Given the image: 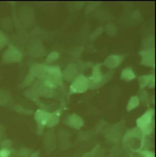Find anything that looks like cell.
<instances>
[{
	"label": "cell",
	"mask_w": 156,
	"mask_h": 157,
	"mask_svg": "<svg viewBox=\"0 0 156 157\" xmlns=\"http://www.w3.org/2000/svg\"><path fill=\"white\" fill-rule=\"evenodd\" d=\"M62 71L58 66L48 67L46 77L42 81V84L51 89L63 84Z\"/></svg>",
	"instance_id": "1"
},
{
	"label": "cell",
	"mask_w": 156,
	"mask_h": 157,
	"mask_svg": "<svg viewBox=\"0 0 156 157\" xmlns=\"http://www.w3.org/2000/svg\"><path fill=\"white\" fill-rule=\"evenodd\" d=\"M101 64H98L93 67L91 75L88 78L90 84V88H96L101 87L111 78L112 74L108 73L105 75L102 74L101 70Z\"/></svg>",
	"instance_id": "2"
},
{
	"label": "cell",
	"mask_w": 156,
	"mask_h": 157,
	"mask_svg": "<svg viewBox=\"0 0 156 157\" xmlns=\"http://www.w3.org/2000/svg\"><path fill=\"white\" fill-rule=\"evenodd\" d=\"M154 114V110L150 109L136 121L137 127L142 132L143 135L147 136L150 135L153 131V119Z\"/></svg>",
	"instance_id": "3"
},
{
	"label": "cell",
	"mask_w": 156,
	"mask_h": 157,
	"mask_svg": "<svg viewBox=\"0 0 156 157\" xmlns=\"http://www.w3.org/2000/svg\"><path fill=\"white\" fill-rule=\"evenodd\" d=\"M90 88L88 78L84 75L80 74L73 80L70 87V94H82Z\"/></svg>",
	"instance_id": "4"
},
{
	"label": "cell",
	"mask_w": 156,
	"mask_h": 157,
	"mask_svg": "<svg viewBox=\"0 0 156 157\" xmlns=\"http://www.w3.org/2000/svg\"><path fill=\"white\" fill-rule=\"evenodd\" d=\"M52 116L53 113H48L42 109H38L36 111L35 113L34 119L37 123L38 128L39 130H42L45 127H49Z\"/></svg>",
	"instance_id": "5"
},
{
	"label": "cell",
	"mask_w": 156,
	"mask_h": 157,
	"mask_svg": "<svg viewBox=\"0 0 156 157\" xmlns=\"http://www.w3.org/2000/svg\"><path fill=\"white\" fill-rule=\"evenodd\" d=\"M4 55V58L7 63H18L23 58L21 53L13 46H9Z\"/></svg>",
	"instance_id": "6"
},
{
	"label": "cell",
	"mask_w": 156,
	"mask_h": 157,
	"mask_svg": "<svg viewBox=\"0 0 156 157\" xmlns=\"http://www.w3.org/2000/svg\"><path fill=\"white\" fill-rule=\"evenodd\" d=\"M142 57L141 64L146 67H154V50L152 48L143 50L140 52Z\"/></svg>",
	"instance_id": "7"
},
{
	"label": "cell",
	"mask_w": 156,
	"mask_h": 157,
	"mask_svg": "<svg viewBox=\"0 0 156 157\" xmlns=\"http://www.w3.org/2000/svg\"><path fill=\"white\" fill-rule=\"evenodd\" d=\"M79 69L75 64H70L68 65L62 72L63 80L67 82H72L73 80L78 75Z\"/></svg>",
	"instance_id": "8"
},
{
	"label": "cell",
	"mask_w": 156,
	"mask_h": 157,
	"mask_svg": "<svg viewBox=\"0 0 156 157\" xmlns=\"http://www.w3.org/2000/svg\"><path fill=\"white\" fill-rule=\"evenodd\" d=\"M48 68V66L44 64H34L32 66H31L30 69V74L32 75L34 78L35 77L43 81L46 77Z\"/></svg>",
	"instance_id": "9"
},
{
	"label": "cell",
	"mask_w": 156,
	"mask_h": 157,
	"mask_svg": "<svg viewBox=\"0 0 156 157\" xmlns=\"http://www.w3.org/2000/svg\"><path fill=\"white\" fill-rule=\"evenodd\" d=\"M123 56L121 55H112L107 57L103 63V65L109 70L117 68L123 61Z\"/></svg>",
	"instance_id": "10"
},
{
	"label": "cell",
	"mask_w": 156,
	"mask_h": 157,
	"mask_svg": "<svg viewBox=\"0 0 156 157\" xmlns=\"http://www.w3.org/2000/svg\"><path fill=\"white\" fill-rule=\"evenodd\" d=\"M65 124L73 128L79 130L84 125V121L76 114H72L68 117L65 121Z\"/></svg>",
	"instance_id": "11"
},
{
	"label": "cell",
	"mask_w": 156,
	"mask_h": 157,
	"mask_svg": "<svg viewBox=\"0 0 156 157\" xmlns=\"http://www.w3.org/2000/svg\"><path fill=\"white\" fill-rule=\"evenodd\" d=\"M120 78L126 81H130L136 78V75L131 67L124 68L121 72Z\"/></svg>",
	"instance_id": "12"
},
{
	"label": "cell",
	"mask_w": 156,
	"mask_h": 157,
	"mask_svg": "<svg viewBox=\"0 0 156 157\" xmlns=\"http://www.w3.org/2000/svg\"><path fill=\"white\" fill-rule=\"evenodd\" d=\"M154 78V75H144L139 77V82L140 89H143L148 87L151 80Z\"/></svg>",
	"instance_id": "13"
},
{
	"label": "cell",
	"mask_w": 156,
	"mask_h": 157,
	"mask_svg": "<svg viewBox=\"0 0 156 157\" xmlns=\"http://www.w3.org/2000/svg\"><path fill=\"white\" fill-rule=\"evenodd\" d=\"M37 90L38 92V94L41 95L42 97L46 98H51L53 97V90L45 86L42 83L37 87Z\"/></svg>",
	"instance_id": "14"
},
{
	"label": "cell",
	"mask_w": 156,
	"mask_h": 157,
	"mask_svg": "<svg viewBox=\"0 0 156 157\" xmlns=\"http://www.w3.org/2000/svg\"><path fill=\"white\" fill-rule=\"evenodd\" d=\"M140 99L139 97L137 95L135 96H132L130 98L129 100L128 101V105H127V107H126V109L128 111H131L133 109H134L135 108H136L137 107H138L140 105Z\"/></svg>",
	"instance_id": "15"
},
{
	"label": "cell",
	"mask_w": 156,
	"mask_h": 157,
	"mask_svg": "<svg viewBox=\"0 0 156 157\" xmlns=\"http://www.w3.org/2000/svg\"><path fill=\"white\" fill-rule=\"evenodd\" d=\"M59 58V54L58 52H53L50 53L46 57L45 62L46 64H51L58 59Z\"/></svg>",
	"instance_id": "16"
},
{
	"label": "cell",
	"mask_w": 156,
	"mask_h": 157,
	"mask_svg": "<svg viewBox=\"0 0 156 157\" xmlns=\"http://www.w3.org/2000/svg\"><path fill=\"white\" fill-rule=\"evenodd\" d=\"M10 155V151L8 149H1L0 150V157H9Z\"/></svg>",
	"instance_id": "17"
},
{
	"label": "cell",
	"mask_w": 156,
	"mask_h": 157,
	"mask_svg": "<svg viewBox=\"0 0 156 157\" xmlns=\"http://www.w3.org/2000/svg\"><path fill=\"white\" fill-rule=\"evenodd\" d=\"M2 40H7V39L6 37V36L4 35L3 33H2L0 31V48H3L6 45V44L7 43V42H6V41H1Z\"/></svg>",
	"instance_id": "18"
},
{
	"label": "cell",
	"mask_w": 156,
	"mask_h": 157,
	"mask_svg": "<svg viewBox=\"0 0 156 157\" xmlns=\"http://www.w3.org/2000/svg\"><path fill=\"white\" fill-rule=\"evenodd\" d=\"M11 146V142L9 140H6L1 142V149H8Z\"/></svg>",
	"instance_id": "19"
},
{
	"label": "cell",
	"mask_w": 156,
	"mask_h": 157,
	"mask_svg": "<svg viewBox=\"0 0 156 157\" xmlns=\"http://www.w3.org/2000/svg\"><path fill=\"white\" fill-rule=\"evenodd\" d=\"M140 155L143 157H154V154L149 151H142L140 152Z\"/></svg>",
	"instance_id": "20"
},
{
	"label": "cell",
	"mask_w": 156,
	"mask_h": 157,
	"mask_svg": "<svg viewBox=\"0 0 156 157\" xmlns=\"http://www.w3.org/2000/svg\"><path fill=\"white\" fill-rule=\"evenodd\" d=\"M140 99V100L142 101H147V100H148V94L143 90L141 93H140V98H139Z\"/></svg>",
	"instance_id": "21"
},
{
	"label": "cell",
	"mask_w": 156,
	"mask_h": 157,
	"mask_svg": "<svg viewBox=\"0 0 156 157\" xmlns=\"http://www.w3.org/2000/svg\"><path fill=\"white\" fill-rule=\"evenodd\" d=\"M28 155H29V150L26 149H21L20 151V157H27Z\"/></svg>",
	"instance_id": "22"
},
{
	"label": "cell",
	"mask_w": 156,
	"mask_h": 157,
	"mask_svg": "<svg viewBox=\"0 0 156 157\" xmlns=\"http://www.w3.org/2000/svg\"><path fill=\"white\" fill-rule=\"evenodd\" d=\"M39 152H35L32 154L29 157H39Z\"/></svg>",
	"instance_id": "23"
},
{
	"label": "cell",
	"mask_w": 156,
	"mask_h": 157,
	"mask_svg": "<svg viewBox=\"0 0 156 157\" xmlns=\"http://www.w3.org/2000/svg\"><path fill=\"white\" fill-rule=\"evenodd\" d=\"M0 133H1V132H0Z\"/></svg>",
	"instance_id": "24"
}]
</instances>
